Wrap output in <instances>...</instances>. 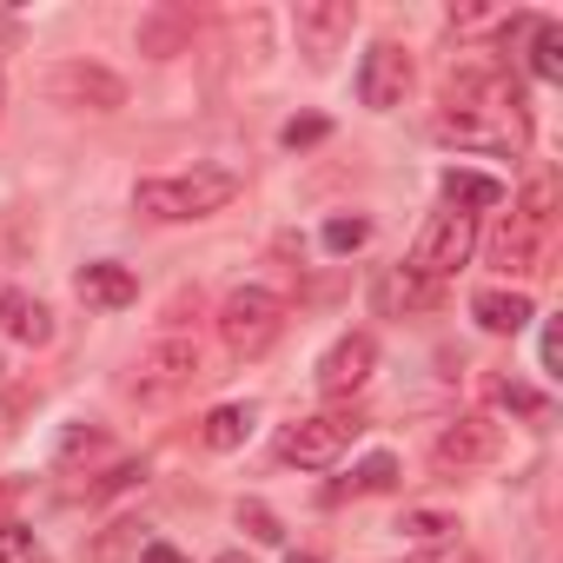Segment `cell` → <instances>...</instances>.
<instances>
[{"mask_svg":"<svg viewBox=\"0 0 563 563\" xmlns=\"http://www.w3.org/2000/svg\"><path fill=\"white\" fill-rule=\"evenodd\" d=\"M438 133L457 146H523V100L497 67H451Z\"/></svg>","mask_w":563,"mask_h":563,"instance_id":"cell-1","label":"cell"},{"mask_svg":"<svg viewBox=\"0 0 563 563\" xmlns=\"http://www.w3.org/2000/svg\"><path fill=\"white\" fill-rule=\"evenodd\" d=\"M239 199V173L225 166H192V173H159L133 186V206L146 219H212Z\"/></svg>","mask_w":563,"mask_h":563,"instance_id":"cell-2","label":"cell"},{"mask_svg":"<svg viewBox=\"0 0 563 563\" xmlns=\"http://www.w3.org/2000/svg\"><path fill=\"white\" fill-rule=\"evenodd\" d=\"M550 232H556V179H550V173H530V186L517 192L510 225H504L497 245H490V258H497L504 272H543Z\"/></svg>","mask_w":563,"mask_h":563,"instance_id":"cell-3","label":"cell"},{"mask_svg":"<svg viewBox=\"0 0 563 563\" xmlns=\"http://www.w3.org/2000/svg\"><path fill=\"white\" fill-rule=\"evenodd\" d=\"M278 332H286V299H278L272 286H239V292L219 306V345H225L232 358L272 352Z\"/></svg>","mask_w":563,"mask_h":563,"instance_id":"cell-4","label":"cell"},{"mask_svg":"<svg viewBox=\"0 0 563 563\" xmlns=\"http://www.w3.org/2000/svg\"><path fill=\"white\" fill-rule=\"evenodd\" d=\"M471 252H477V219L444 206V212H431V225L418 232V245H411L405 272H411V278H424V286H444V278H451Z\"/></svg>","mask_w":563,"mask_h":563,"instance_id":"cell-5","label":"cell"},{"mask_svg":"<svg viewBox=\"0 0 563 563\" xmlns=\"http://www.w3.org/2000/svg\"><path fill=\"white\" fill-rule=\"evenodd\" d=\"M365 424L352 418V411H319V418H299V424H286L278 431V464H299V471H325L332 457H345V444L358 438Z\"/></svg>","mask_w":563,"mask_h":563,"instance_id":"cell-6","label":"cell"},{"mask_svg":"<svg viewBox=\"0 0 563 563\" xmlns=\"http://www.w3.org/2000/svg\"><path fill=\"white\" fill-rule=\"evenodd\" d=\"M47 93H54L60 107H87V113H113V107H126V80L107 74V67H93V60H60L54 80H47Z\"/></svg>","mask_w":563,"mask_h":563,"instance_id":"cell-7","label":"cell"},{"mask_svg":"<svg viewBox=\"0 0 563 563\" xmlns=\"http://www.w3.org/2000/svg\"><path fill=\"white\" fill-rule=\"evenodd\" d=\"M199 378V345L192 339H159L140 365H133V398H173Z\"/></svg>","mask_w":563,"mask_h":563,"instance_id":"cell-8","label":"cell"},{"mask_svg":"<svg viewBox=\"0 0 563 563\" xmlns=\"http://www.w3.org/2000/svg\"><path fill=\"white\" fill-rule=\"evenodd\" d=\"M352 27H358V8H352V0H306V8L292 14L299 54H312L319 67L339 54V41H352Z\"/></svg>","mask_w":563,"mask_h":563,"instance_id":"cell-9","label":"cell"},{"mask_svg":"<svg viewBox=\"0 0 563 563\" xmlns=\"http://www.w3.org/2000/svg\"><path fill=\"white\" fill-rule=\"evenodd\" d=\"M405 87H411V54H405L398 41H378V47L365 54V67H358V100L378 107V113H391V107L405 100Z\"/></svg>","mask_w":563,"mask_h":563,"instance_id":"cell-10","label":"cell"},{"mask_svg":"<svg viewBox=\"0 0 563 563\" xmlns=\"http://www.w3.org/2000/svg\"><path fill=\"white\" fill-rule=\"evenodd\" d=\"M372 365H378L372 332H345V339H332V352L319 358V391H325V398H345V391H358V385L372 378Z\"/></svg>","mask_w":563,"mask_h":563,"instance_id":"cell-11","label":"cell"},{"mask_svg":"<svg viewBox=\"0 0 563 563\" xmlns=\"http://www.w3.org/2000/svg\"><path fill=\"white\" fill-rule=\"evenodd\" d=\"M438 471H477V464H490L497 457V424L490 418H457L444 438H438Z\"/></svg>","mask_w":563,"mask_h":563,"instance_id":"cell-12","label":"cell"},{"mask_svg":"<svg viewBox=\"0 0 563 563\" xmlns=\"http://www.w3.org/2000/svg\"><path fill=\"white\" fill-rule=\"evenodd\" d=\"M80 299L87 306H100V312H120V306H133L140 299V278L126 272V265H113V258H93V265H80Z\"/></svg>","mask_w":563,"mask_h":563,"instance_id":"cell-13","label":"cell"},{"mask_svg":"<svg viewBox=\"0 0 563 563\" xmlns=\"http://www.w3.org/2000/svg\"><path fill=\"white\" fill-rule=\"evenodd\" d=\"M0 332H8L14 345H47L54 339V312H47V299H34V292H0Z\"/></svg>","mask_w":563,"mask_h":563,"instance_id":"cell-14","label":"cell"},{"mask_svg":"<svg viewBox=\"0 0 563 563\" xmlns=\"http://www.w3.org/2000/svg\"><path fill=\"white\" fill-rule=\"evenodd\" d=\"M471 319H477L484 332L510 339V332H523V325L537 319V306H530L523 292H477V299H471Z\"/></svg>","mask_w":563,"mask_h":563,"instance_id":"cell-15","label":"cell"},{"mask_svg":"<svg viewBox=\"0 0 563 563\" xmlns=\"http://www.w3.org/2000/svg\"><path fill=\"white\" fill-rule=\"evenodd\" d=\"M444 206L477 219L484 206H504V179H490V173H457V166H451V173H444Z\"/></svg>","mask_w":563,"mask_h":563,"instance_id":"cell-16","label":"cell"},{"mask_svg":"<svg viewBox=\"0 0 563 563\" xmlns=\"http://www.w3.org/2000/svg\"><path fill=\"white\" fill-rule=\"evenodd\" d=\"M530 74L537 80H563V27L556 21H530Z\"/></svg>","mask_w":563,"mask_h":563,"instance_id":"cell-17","label":"cell"},{"mask_svg":"<svg viewBox=\"0 0 563 563\" xmlns=\"http://www.w3.org/2000/svg\"><path fill=\"white\" fill-rule=\"evenodd\" d=\"M245 431H252V411H245V405H219V411L206 418V431H199V438H206V451H239V444H245Z\"/></svg>","mask_w":563,"mask_h":563,"instance_id":"cell-18","label":"cell"},{"mask_svg":"<svg viewBox=\"0 0 563 563\" xmlns=\"http://www.w3.org/2000/svg\"><path fill=\"white\" fill-rule=\"evenodd\" d=\"M378 299H385V306H398V312H418V306H431V299H438V286H424V278H411V272L398 265L385 286H378Z\"/></svg>","mask_w":563,"mask_h":563,"instance_id":"cell-19","label":"cell"},{"mask_svg":"<svg viewBox=\"0 0 563 563\" xmlns=\"http://www.w3.org/2000/svg\"><path fill=\"white\" fill-rule=\"evenodd\" d=\"M398 530H405L411 543H431V550H438V543H451V530H457V517H444V510H411V517H405Z\"/></svg>","mask_w":563,"mask_h":563,"instance_id":"cell-20","label":"cell"},{"mask_svg":"<svg viewBox=\"0 0 563 563\" xmlns=\"http://www.w3.org/2000/svg\"><path fill=\"white\" fill-rule=\"evenodd\" d=\"M0 563H47V550H41V537H34V530L0 523Z\"/></svg>","mask_w":563,"mask_h":563,"instance_id":"cell-21","label":"cell"},{"mask_svg":"<svg viewBox=\"0 0 563 563\" xmlns=\"http://www.w3.org/2000/svg\"><path fill=\"white\" fill-rule=\"evenodd\" d=\"M179 27H186V14H153V21H146V27H140V47H146V54H159V60H166V54H173V47H179Z\"/></svg>","mask_w":563,"mask_h":563,"instance_id":"cell-22","label":"cell"},{"mask_svg":"<svg viewBox=\"0 0 563 563\" xmlns=\"http://www.w3.org/2000/svg\"><path fill=\"white\" fill-rule=\"evenodd\" d=\"M391 484H398V457H385V451L352 471V490H365V497H372V490H391Z\"/></svg>","mask_w":563,"mask_h":563,"instance_id":"cell-23","label":"cell"},{"mask_svg":"<svg viewBox=\"0 0 563 563\" xmlns=\"http://www.w3.org/2000/svg\"><path fill=\"white\" fill-rule=\"evenodd\" d=\"M490 398H497L504 411H523V418H537V411H543V398H537L530 385H517V378H490Z\"/></svg>","mask_w":563,"mask_h":563,"instance_id":"cell-24","label":"cell"},{"mask_svg":"<svg viewBox=\"0 0 563 563\" xmlns=\"http://www.w3.org/2000/svg\"><path fill=\"white\" fill-rule=\"evenodd\" d=\"M365 239H372L365 219H332V225H325V252H358Z\"/></svg>","mask_w":563,"mask_h":563,"instance_id":"cell-25","label":"cell"},{"mask_svg":"<svg viewBox=\"0 0 563 563\" xmlns=\"http://www.w3.org/2000/svg\"><path fill=\"white\" fill-rule=\"evenodd\" d=\"M239 523H245L258 543H286V530H278V517H272L265 504H239Z\"/></svg>","mask_w":563,"mask_h":563,"instance_id":"cell-26","label":"cell"},{"mask_svg":"<svg viewBox=\"0 0 563 563\" xmlns=\"http://www.w3.org/2000/svg\"><path fill=\"white\" fill-rule=\"evenodd\" d=\"M325 133H332V126H325V120H319V113H306V120H292V126H286V133H278V140H286V146H319V140H325Z\"/></svg>","mask_w":563,"mask_h":563,"instance_id":"cell-27","label":"cell"},{"mask_svg":"<svg viewBox=\"0 0 563 563\" xmlns=\"http://www.w3.org/2000/svg\"><path fill=\"white\" fill-rule=\"evenodd\" d=\"M140 563H186V556H179L173 543H146V550H140Z\"/></svg>","mask_w":563,"mask_h":563,"instance_id":"cell-28","label":"cell"},{"mask_svg":"<svg viewBox=\"0 0 563 563\" xmlns=\"http://www.w3.org/2000/svg\"><path fill=\"white\" fill-rule=\"evenodd\" d=\"M418 563H471V556H464L457 543H438V556H418Z\"/></svg>","mask_w":563,"mask_h":563,"instance_id":"cell-29","label":"cell"},{"mask_svg":"<svg viewBox=\"0 0 563 563\" xmlns=\"http://www.w3.org/2000/svg\"><path fill=\"white\" fill-rule=\"evenodd\" d=\"M219 563H245V556H239V550H225V556H219Z\"/></svg>","mask_w":563,"mask_h":563,"instance_id":"cell-30","label":"cell"},{"mask_svg":"<svg viewBox=\"0 0 563 563\" xmlns=\"http://www.w3.org/2000/svg\"><path fill=\"white\" fill-rule=\"evenodd\" d=\"M286 563H319V556H286Z\"/></svg>","mask_w":563,"mask_h":563,"instance_id":"cell-31","label":"cell"},{"mask_svg":"<svg viewBox=\"0 0 563 563\" xmlns=\"http://www.w3.org/2000/svg\"><path fill=\"white\" fill-rule=\"evenodd\" d=\"M0 107H8V80H0Z\"/></svg>","mask_w":563,"mask_h":563,"instance_id":"cell-32","label":"cell"}]
</instances>
